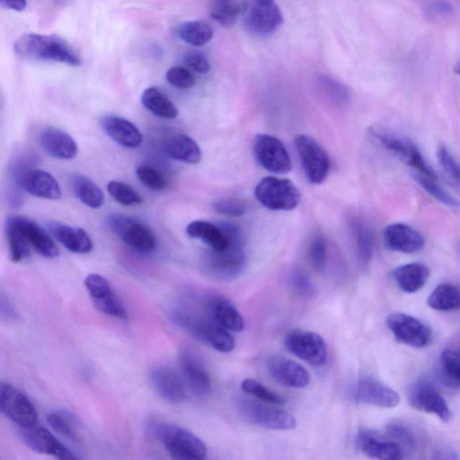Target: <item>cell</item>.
<instances>
[{
    "label": "cell",
    "instance_id": "83f0119b",
    "mask_svg": "<svg viewBox=\"0 0 460 460\" xmlns=\"http://www.w3.org/2000/svg\"><path fill=\"white\" fill-rule=\"evenodd\" d=\"M211 320L224 329L234 332L243 331L244 321L236 307L223 296H214L208 301Z\"/></svg>",
    "mask_w": 460,
    "mask_h": 460
},
{
    "label": "cell",
    "instance_id": "ffe728a7",
    "mask_svg": "<svg viewBox=\"0 0 460 460\" xmlns=\"http://www.w3.org/2000/svg\"><path fill=\"white\" fill-rule=\"evenodd\" d=\"M22 439L33 451L53 456L59 459H77L78 457L65 447L49 430L41 427L23 429Z\"/></svg>",
    "mask_w": 460,
    "mask_h": 460
},
{
    "label": "cell",
    "instance_id": "c3c4849f",
    "mask_svg": "<svg viewBox=\"0 0 460 460\" xmlns=\"http://www.w3.org/2000/svg\"><path fill=\"white\" fill-rule=\"evenodd\" d=\"M136 174L144 186L153 190H164L168 181L166 178L155 168L149 165H139Z\"/></svg>",
    "mask_w": 460,
    "mask_h": 460
},
{
    "label": "cell",
    "instance_id": "681fc988",
    "mask_svg": "<svg viewBox=\"0 0 460 460\" xmlns=\"http://www.w3.org/2000/svg\"><path fill=\"white\" fill-rule=\"evenodd\" d=\"M308 257L316 270L324 269L328 257V245L322 235H316L312 239L308 248Z\"/></svg>",
    "mask_w": 460,
    "mask_h": 460
},
{
    "label": "cell",
    "instance_id": "bcb514c9",
    "mask_svg": "<svg viewBox=\"0 0 460 460\" xmlns=\"http://www.w3.org/2000/svg\"><path fill=\"white\" fill-rule=\"evenodd\" d=\"M111 196L124 206L138 205L142 202L140 195L127 183L119 181H111L107 185Z\"/></svg>",
    "mask_w": 460,
    "mask_h": 460
},
{
    "label": "cell",
    "instance_id": "60d3db41",
    "mask_svg": "<svg viewBox=\"0 0 460 460\" xmlns=\"http://www.w3.org/2000/svg\"><path fill=\"white\" fill-rule=\"evenodd\" d=\"M47 421L62 437L74 442L79 440L75 420L69 412L66 411H51L47 415Z\"/></svg>",
    "mask_w": 460,
    "mask_h": 460
},
{
    "label": "cell",
    "instance_id": "e0dca14e",
    "mask_svg": "<svg viewBox=\"0 0 460 460\" xmlns=\"http://www.w3.org/2000/svg\"><path fill=\"white\" fill-rule=\"evenodd\" d=\"M354 443L357 449L369 458L380 460L403 458L402 452L395 441L373 429H359L355 435Z\"/></svg>",
    "mask_w": 460,
    "mask_h": 460
},
{
    "label": "cell",
    "instance_id": "484cf974",
    "mask_svg": "<svg viewBox=\"0 0 460 460\" xmlns=\"http://www.w3.org/2000/svg\"><path fill=\"white\" fill-rule=\"evenodd\" d=\"M22 215H11L5 222V237L10 258L13 262H20L30 256L31 247L29 243Z\"/></svg>",
    "mask_w": 460,
    "mask_h": 460
},
{
    "label": "cell",
    "instance_id": "52a82bcc",
    "mask_svg": "<svg viewBox=\"0 0 460 460\" xmlns=\"http://www.w3.org/2000/svg\"><path fill=\"white\" fill-rule=\"evenodd\" d=\"M25 159L19 161L13 172L15 184L29 194L46 199H58L62 192L55 177L41 169L24 164Z\"/></svg>",
    "mask_w": 460,
    "mask_h": 460
},
{
    "label": "cell",
    "instance_id": "d6a6232c",
    "mask_svg": "<svg viewBox=\"0 0 460 460\" xmlns=\"http://www.w3.org/2000/svg\"><path fill=\"white\" fill-rule=\"evenodd\" d=\"M23 224L31 249L45 258L53 259L59 255V250L50 234L36 221L23 217Z\"/></svg>",
    "mask_w": 460,
    "mask_h": 460
},
{
    "label": "cell",
    "instance_id": "7c38bea8",
    "mask_svg": "<svg viewBox=\"0 0 460 460\" xmlns=\"http://www.w3.org/2000/svg\"><path fill=\"white\" fill-rule=\"evenodd\" d=\"M253 154L258 164L269 172L285 174L292 168L284 144L273 136L258 134L253 141Z\"/></svg>",
    "mask_w": 460,
    "mask_h": 460
},
{
    "label": "cell",
    "instance_id": "ee69618b",
    "mask_svg": "<svg viewBox=\"0 0 460 460\" xmlns=\"http://www.w3.org/2000/svg\"><path fill=\"white\" fill-rule=\"evenodd\" d=\"M317 85L323 95L336 105H344L349 100V93L344 85L328 75L317 77Z\"/></svg>",
    "mask_w": 460,
    "mask_h": 460
},
{
    "label": "cell",
    "instance_id": "2e32d148",
    "mask_svg": "<svg viewBox=\"0 0 460 460\" xmlns=\"http://www.w3.org/2000/svg\"><path fill=\"white\" fill-rule=\"evenodd\" d=\"M205 270L219 280H231L238 277L245 266V255L242 247L221 251L212 250L205 257Z\"/></svg>",
    "mask_w": 460,
    "mask_h": 460
},
{
    "label": "cell",
    "instance_id": "d6986e66",
    "mask_svg": "<svg viewBox=\"0 0 460 460\" xmlns=\"http://www.w3.org/2000/svg\"><path fill=\"white\" fill-rule=\"evenodd\" d=\"M266 368L277 383L288 387L305 388L310 382L309 373L304 367L281 355L268 357Z\"/></svg>",
    "mask_w": 460,
    "mask_h": 460
},
{
    "label": "cell",
    "instance_id": "9a60e30c",
    "mask_svg": "<svg viewBox=\"0 0 460 460\" xmlns=\"http://www.w3.org/2000/svg\"><path fill=\"white\" fill-rule=\"evenodd\" d=\"M84 286L97 310L112 317L127 318L122 301L104 277L96 273L89 274L84 279Z\"/></svg>",
    "mask_w": 460,
    "mask_h": 460
},
{
    "label": "cell",
    "instance_id": "8d00e7d4",
    "mask_svg": "<svg viewBox=\"0 0 460 460\" xmlns=\"http://www.w3.org/2000/svg\"><path fill=\"white\" fill-rule=\"evenodd\" d=\"M355 238L358 259L361 266H367L373 256L374 239L370 227L361 218H355L351 224Z\"/></svg>",
    "mask_w": 460,
    "mask_h": 460
},
{
    "label": "cell",
    "instance_id": "f907efd6",
    "mask_svg": "<svg viewBox=\"0 0 460 460\" xmlns=\"http://www.w3.org/2000/svg\"><path fill=\"white\" fill-rule=\"evenodd\" d=\"M291 289L299 296L310 298L314 296L315 288L310 278L300 269H294L289 275Z\"/></svg>",
    "mask_w": 460,
    "mask_h": 460
},
{
    "label": "cell",
    "instance_id": "1f68e13d",
    "mask_svg": "<svg viewBox=\"0 0 460 460\" xmlns=\"http://www.w3.org/2000/svg\"><path fill=\"white\" fill-rule=\"evenodd\" d=\"M167 155L174 160L196 164L201 160L199 145L187 135L176 134L169 137L165 144Z\"/></svg>",
    "mask_w": 460,
    "mask_h": 460
},
{
    "label": "cell",
    "instance_id": "4316f807",
    "mask_svg": "<svg viewBox=\"0 0 460 460\" xmlns=\"http://www.w3.org/2000/svg\"><path fill=\"white\" fill-rule=\"evenodd\" d=\"M51 235L68 251L75 253H87L93 250V242L85 230L59 222L49 225Z\"/></svg>",
    "mask_w": 460,
    "mask_h": 460
},
{
    "label": "cell",
    "instance_id": "ab89813d",
    "mask_svg": "<svg viewBox=\"0 0 460 460\" xmlns=\"http://www.w3.org/2000/svg\"><path fill=\"white\" fill-rule=\"evenodd\" d=\"M241 9L240 0H211L209 13L222 26L230 27L237 21Z\"/></svg>",
    "mask_w": 460,
    "mask_h": 460
},
{
    "label": "cell",
    "instance_id": "7a4b0ae2",
    "mask_svg": "<svg viewBox=\"0 0 460 460\" xmlns=\"http://www.w3.org/2000/svg\"><path fill=\"white\" fill-rule=\"evenodd\" d=\"M153 436L176 459L201 460L207 456L205 443L188 429L171 423H157L151 428Z\"/></svg>",
    "mask_w": 460,
    "mask_h": 460
},
{
    "label": "cell",
    "instance_id": "8992f818",
    "mask_svg": "<svg viewBox=\"0 0 460 460\" xmlns=\"http://www.w3.org/2000/svg\"><path fill=\"white\" fill-rule=\"evenodd\" d=\"M294 144L308 181L313 184L323 182L330 172V158L324 148L304 134L296 136Z\"/></svg>",
    "mask_w": 460,
    "mask_h": 460
},
{
    "label": "cell",
    "instance_id": "277c9868",
    "mask_svg": "<svg viewBox=\"0 0 460 460\" xmlns=\"http://www.w3.org/2000/svg\"><path fill=\"white\" fill-rule=\"evenodd\" d=\"M241 14L245 29L256 36L270 35L283 22L281 11L274 0H243Z\"/></svg>",
    "mask_w": 460,
    "mask_h": 460
},
{
    "label": "cell",
    "instance_id": "f1b7e54d",
    "mask_svg": "<svg viewBox=\"0 0 460 460\" xmlns=\"http://www.w3.org/2000/svg\"><path fill=\"white\" fill-rule=\"evenodd\" d=\"M187 234L192 238L200 239L212 250L221 251L235 246L232 243L225 230L220 225H215L208 221H193L187 226Z\"/></svg>",
    "mask_w": 460,
    "mask_h": 460
},
{
    "label": "cell",
    "instance_id": "7bdbcfd3",
    "mask_svg": "<svg viewBox=\"0 0 460 460\" xmlns=\"http://www.w3.org/2000/svg\"><path fill=\"white\" fill-rule=\"evenodd\" d=\"M241 389L244 394H251L258 400L272 405H283L285 403L282 396L252 378L243 379Z\"/></svg>",
    "mask_w": 460,
    "mask_h": 460
},
{
    "label": "cell",
    "instance_id": "f5cc1de1",
    "mask_svg": "<svg viewBox=\"0 0 460 460\" xmlns=\"http://www.w3.org/2000/svg\"><path fill=\"white\" fill-rule=\"evenodd\" d=\"M213 207L218 214L228 217H239L246 211L245 203L236 199H218L214 203Z\"/></svg>",
    "mask_w": 460,
    "mask_h": 460
},
{
    "label": "cell",
    "instance_id": "836d02e7",
    "mask_svg": "<svg viewBox=\"0 0 460 460\" xmlns=\"http://www.w3.org/2000/svg\"><path fill=\"white\" fill-rule=\"evenodd\" d=\"M175 33L184 42L200 47L210 41L213 29L204 21H187L176 26Z\"/></svg>",
    "mask_w": 460,
    "mask_h": 460
},
{
    "label": "cell",
    "instance_id": "7402d4cb",
    "mask_svg": "<svg viewBox=\"0 0 460 460\" xmlns=\"http://www.w3.org/2000/svg\"><path fill=\"white\" fill-rule=\"evenodd\" d=\"M39 139L42 149L56 159L71 160L78 153L75 139L58 128L53 126L43 128L40 132Z\"/></svg>",
    "mask_w": 460,
    "mask_h": 460
},
{
    "label": "cell",
    "instance_id": "f35d334b",
    "mask_svg": "<svg viewBox=\"0 0 460 460\" xmlns=\"http://www.w3.org/2000/svg\"><path fill=\"white\" fill-rule=\"evenodd\" d=\"M438 372L442 382L451 387L458 389L460 383L459 353L451 349H446L439 357Z\"/></svg>",
    "mask_w": 460,
    "mask_h": 460
},
{
    "label": "cell",
    "instance_id": "4dcf8cb0",
    "mask_svg": "<svg viewBox=\"0 0 460 460\" xmlns=\"http://www.w3.org/2000/svg\"><path fill=\"white\" fill-rule=\"evenodd\" d=\"M392 275L401 290L414 293L426 284L429 270L422 263L412 262L397 267Z\"/></svg>",
    "mask_w": 460,
    "mask_h": 460
},
{
    "label": "cell",
    "instance_id": "ac0fdd59",
    "mask_svg": "<svg viewBox=\"0 0 460 460\" xmlns=\"http://www.w3.org/2000/svg\"><path fill=\"white\" fill-rule=\"evenodd\" d=\"M409 403L414 409L435 414L441 420L447 422L451 419V411L447 401L429 381L420 380L410 388Z\"/></svg>",
    "mask_w": 460,
    "mask_h": 460
},
{
    "label": "cell",
    "instance_id": "b9f144b4",
    "mask_svg": "<svg viewBox=\"0 0 460 460\" xmlns=\"http://www.w3.org/2000/svg\"><path fill=\"white\" fill-rule=\"evenodd\" d=\"M415 181L434 199L448 207H457V200L438 181V178L413 172Z\"/></svg>",
    "mask_w": 460,
    "mask_h": 460
},
{
    "label": "cell",
    "instance_id": "603a6c76",
    "mask_svg": "<svg viewBox=\"0 0 460 460\" xmlns=\"http://www.w3.org/2000/svg\"><path fill=\"white\" fill-rule=\"evenodd\" d=\"M179 364L185 384L195 394L206 395L211 390V380L198 357L188 349L179 353Z\"/></svg>",
    "mask_w": 460,
    "mask_h": 460
},
{
    "label": "cell",
    "instance_id": "6f0895ef",
    "mask_svg": "<svg viewBox=\"0 0 460 460\" xmlns=\"http://www.w3.org/2000/svg\"><path fill=\"white\" fill-rule=\"evenodd\" d=\"M0 315L3 317H13V310L7 300L0 294Z\"/></svg>",
    "mask_w": 460,
    "mask_h": 460
},
{
    "label": "cell",
    "instance_id": "3957f363",
    "mask_svg": "<svg viewBox=\"0 0 460 460\" xmlns=\"http://www.w3.org/2000/svg\"><path fill=\"white\" fill-rule=\"evenodd\" d=\"M235 407L240 416L248 423L270 429L288 430L296 427L295 417L272 404L246 396H237Z\"/></svg>",
    "mask_w": 460,
    "mask_h": 460
},
{
    "label": "cell",
    "instance_id": "d590c367",
    "mask_svg": "<svg viewBox=\"0 0 460 460\" xmlns=\"http://www.w3.org/2000/svg\"><path fill=\"white\" fill-rule=\"evenodd\" d=\"M427 303L429 307L437 311L457 310L460 306L459 289L451 283H442L431 292Z\"/></svg>",
    "mask_w": 460,
    "mask_h": 460
},
{
    "label": "cell",
    "instance_id": "44dd1931",
    "mask_svg": "<svg viewBox=\"0 0 460 460\" xmlns=\"http://www.w3.org/2000/svg\"><path fill=\"white\" fill-rule=\"evenodd\" d=\"M383 240L387 249L403 253L417 252L425 244L423 236L417 230L402 223L387 226L383 232Z\"/></svg>",
    "mask_w": 460,
    "mask_h": 460
},
{
    "label": "cell",
    "instance_id": "7dc6e473",
    "mask_svg": "<svg viewBox=\"0 0 460 460\" xmlns=\"http://www.w3.org/2000/svg\"><path fill=\"white\" fill-rule=\"evenodd\" d=\"M437 156L440 167L450 182L458 189L459 186V167L454 155L447 146L440 144L437 149Z\"/></svg>",
    "mask_w": 460,
    "mask_h": 460
},
{
    "label": "cell",
    "instance_id": "f546056e",
    "mask_svg": "<svg viewBox=\"0 0 460 460\" xmlns=\"http://www.w3.org/2000/svg\"><path fill=\"white\" fill-rule=\"evenodd\" d=\"M194 337L224 353L232 351L235 347V341L227 330L206 319L200 320Z\"/></svg>",
    "mask_w": 460,
    "mask_h": 460
},
{
    "label": "cell",
    "instance_id": "e575fe53",
    "mask_svg": "<svg viewBox=\"0 0 460 460\" xmlns=\"http://www.w3.org/2000/svg\"><path fill=\"white\" fill-rule=\"evenodd\" d=\"M71 185L75 196L87 207L98 208L102 206L103 192L90 178L82 174L74 175Z\"/></svg>",
    "mask_w": 460,
    "mask_h": 460
},
{
    "label": "cell",
    "instance_id": "4fadbf2b",
    "mask_svg": "<svg viewBox=\"0 0 460 460\" xmlns=\"http://www.w3.org/2000/svg\"><path fill=\"white\" fill-rule=\"evenodd\" d=\"M386 325L394 338L407 346L419 349L426 347L430 342L429 327L408 314H390L386 318Z\"/></svg>",
    "mask_w": 460,
    "mask_h": 460
},
{
    "label": "cell",
    "instance_id": "5b68a950",
    "mask_svg": "<svg viewBox=\"0 0 460 460\" xmlns=\"http://www.w3.org/2000/svg\"><path fill=\"white\" fill-rule=\"evenodd\" d=\"M257 200L271 210H292L300 202V192L288 179L269 176L263 178L255 187Z\"/></svg>",
    "mask_w": 460,
    "mask_h": 460
},
{
    "label": "cell",
    "instance_id": "8fae6325",
    "mask_svg": "<svg viewBox=\"0 0 460 460\" xmlns=\"http://www.w3.org/2000/svg\"><path fill=\"white\" fill-rule=\"evenodd\" d=\"M0 411L22 429L34 426L38 420L36 408L19 389L0 381Z\"/></svg>",
    "mask_w": 460,
    "mask_h": 460
},
{
    "label": "cell",
    "instance_id": "9c48e42d",
    "mask_svg": "<svg viewBox=\"0 0 460 460\" xmlns=\"http://www.w3.org/2000/svg\"><path fill=\"white\" fill-rule=\"evenodd\" d=\"M284 345L293 355L314 367H321L327 361V346L316 332L292 330L285 336Z\"/></svg>",
    "mask_w": 460,
    "mask_h": 460
},
{
    "label": "cell",
    "instance_id": "db71d44e",
    "mask_svg": "<svg viewBox=\"0 0 460 460\" xmlns=\"http://www.w3.org/2000/svg\"><path fill=\"white\" fill-rule=\"evenodd\" d=\"M183 60L191 70L199 74H206L210 69L208 60L200 52L190 51L184 55Z\"/></svg>",
    "mask_w": 460,
    "mask_h": 460
},
{
    "label": "cell",
    "instance_id": "d4e9b609",
    "mask_svg": "<svg viewBox=\"0 0 460 460\" xmlns=\"http://www.w3.org/2000/svg\"><path fill=\"white\" fill-rule=\"evenodd\" d=\"M101 125L111 138L124 147L137 148L143 141L138 128L124 118L108 115L101 119Z\"/></svg>",
    "mask_w": 460,
    "mask_h": 460
},
{
    "label": "cell",
    "instance_id": "74e56055",
    "mask_svg": "<svg viewBox=\"0 0 460 460\" xmlns=\"http://www.w3.org/2000/svg\"><path fill=\"white\" fill-rule=\"evenodd\" d=\"M143 105L153 114L164 119H174L178 110L174 104L155 87L146 88L142 95Z\"/></svg>",
    "mask_w": 460,
    "mask_h": 460
},
{
    "label": "cell",
    "instance_id": "30bf717a",
    "mask_svg": "<svg viewBox=\"0 0 460 460\" xmlns=\"http://www.w3.org/2000/svg\"><path fill=\"white\" fill-rule=\"evenodd\" d=\"M111 231L125 243L141 252H150L155 248V237L142 222L122 214H111L108 217Z\"/></svg>",
    "mask_w": 460,
    "mask_h": 460
},
{
    "label": "cell",
    "instance_id": "11a10c76",
    "mask_svg": "<svg viewBox=\"0 0 460 460\" xmlns=\"http://www.w3.org/2000/svg\"><path fill=\"white\" fill-rule=\"evenodd\" d=\"M425 8L435 15H445L453 11V6L447 0H429Z\"/></svg>",
    "mask_w": 460,
    "mask_h": 460
},
{
    "label": "cell",
    "instance_id": "9f6ffc18",
    "mask_svg": "<svg viewBox=\"0 0 460 460\" xmlns=\"http://www.w3.org/2000/svg\"><path fill=\"white\" fill-rule=\"evenodd\" d=\"M27 4V0H0V6L21 12L22 11Z\"/></svg>",
    "mask_w": 460,
    "mask_h": 460
},
{
    "label": "cell",
    "instance_id": "5bb4252c",
    "mask_svg": "<svg viewBox=\"0 0 460 460\" xmlns=\"http://www.w3.org/2000/svg\"><path fill=\"white\" fill-rule=\"evenodd\" d=\"M350 395L358 403L393 408L400 402L399 394L382 382L367 376H359L350 387Z\"/></svg>",
    "mask_w": 460,
    "mask_h": 460
},
{
    "label": "cell",
    "instance_id": "816d5d0a",
    "mask_svg": "<svg viewBox=\"0 0 460 460\" xmlns=\"http://www.w3.org/2000/svg\"><path fill=\"white\" fill-rule=\"evenodd\" d=\"M165 77L170 84L178 89H188L195 84V77L183 66H172L167 70Z\"/></svg>",
    "mask_w": 460,
    "mask_h": 460
},
{
    "label": "cell",
    "instance_id": "6da1fadb",
    "mask_svg": "<svg viewBox=\"0 0 460 460\" xmlns=\"http://www.w3.org/2000/svg\"><path fill=\"white\" fill-rule=\"evenodd\" d=\"M13 51L21 58L80 66L82 61L77 52L62 38L57 35L26 33L13 44Z\"/></svg>",
    "mask_w": 460,
    "mask_h": 460
},
{
    "label": "cell",
    "instance_id": "ba28073f",
    "mask_svg": "<svg viewBox=\"0 0 460 460\" xmlns=\"http://www.w3.org/2000/svg\"><path fill=\"white\" fill-rule=\"evenodd\" d=\"M371 134L385 149L412 167L415 172L438 178L417 146L411 140L380 128H373Z\"/></svg>",
    "mask_w": 460,
    "mask_h": 460
},
{
    "label": "cell",
    "instance_id": "cb8c5ba5",
    "mask_svg": "<svg viewBox=\"0 0 460 460\" xmlns=\"http://www.w3.org/2000/svg\"><path fill=\"white\" fill-rule=\"evenodd\" d=\"M150 382L155 391L165 401L179 403L185 398L181 377L171 367L159 366L150 373Z\"/></svg>",
    "mask_w": 460,
    "mask_h": 460
},
{
    "label": "cell",
    "instance_id": "f6af8a7d",
    "mask_svg": "<svg viewBox=\"0 0 460 460\" xmlns=\"http://www.w3.org/2000/svg\"><path fill=\"white\" fill-rule=\"evenodd\" d=\"M387 436L400 447L402 455L410 454L416 448V438L413 432L402 423H391L387 426Z\"/></svg>",
    "mask_w": 460,
    "mask_h": 460
}]
</instances>
